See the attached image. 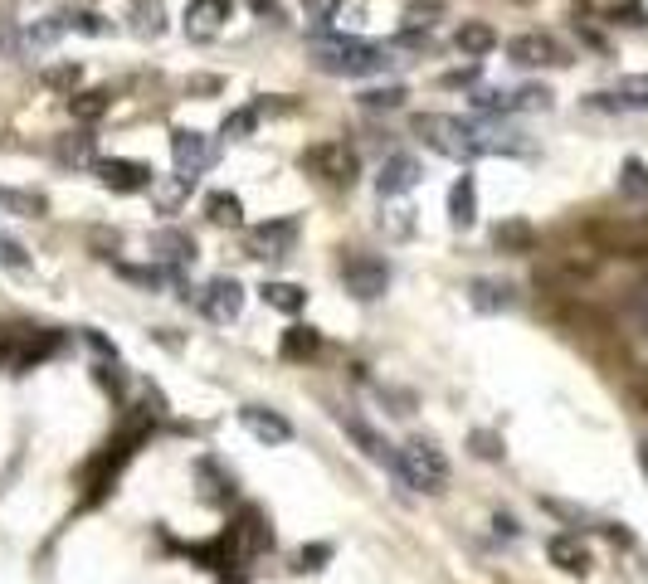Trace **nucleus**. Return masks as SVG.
Returning a JSON list of instances; mask_svg holds the SVG:
<instances>
[{"label":"nucleus","instance_id":"c03bdc74","mask_svg":"<svg viewBox=\"0 0 648 584\" xmlns=\"http://www.w3.org/2000/svg\"><path fill=\"white\" fill-rule=\"evenodd\" d=\"M634 312H639V322H644V327H648V288L639 292V302H634Z\"/></svg>","mask_w":648,"mask_h":584},{"label":"nucleus","instance_id":"c756f323","mask_svg":"<svg viewBox=\"0 0 648 584\" xmlns=\"http://www.w3.org/2000/svg\"><path fill=\"white\" fill-rule=\"evenodd\" d=\"M619 195H624V200H648V166L639 156H629V161L619 166Z\"/></svg>","mask_w":648,"mask_h":584},{"label":"nucleus","instance_id":"bb28decb","mask_svg":"<svg viewBox=\"0 0 648 584\" xmlns=\"http://www.w3.org/2000/svg\"><path fill=\"white\" fill-rule=\"evenodd\" d=\"M342 429H346L351 438H356V443H361V453H366V458H376V463H395L390 443H385L381 434H371V429H366L361 419H346V414H342Z\"/></svg>","mask_w":648,"mask_h":584},{"label":"nucleus","instance_id":"f3484780","mask_svg":"<svg viewBox=\"0 0 648 584\" xmlns=\"http://www.w3.org/2000/svg\"><path fill=\"white\" fill-rule=\"evenodd\" d=\"M195 190V176L191 171H176V176H156L152 181V205L161 210V215H176L186 200H191Z\"/></svg>","mask_w":648,"mask_h":584},{"label":"nucleus","instance_id":"f704fd0d","mask_svg":"<svg viewBox=\"0 0 648 584\" xmlns=\"http://www.w3.org/2000/svg\"><path fill=\"white\" fill-rule=\"evenodd\" d=\"M0 210H15V215L35 219L39 210H44V200H39V195H20V190H0Z\"/></svg>","mask_w":648,"mask_h":584},{"label":"nucleus","instance_id":"20e7f679","mask_svg":"<svg viewBox=\"0 0 648 584\" xmlns=\"http://www.w3.org/2000/svg\"><path fill=\"white\" fill-rule=\"evenodd\" d=\"M303 171H312L322 185H332V190H351L356 185V171H361V161H356V151L346 142H317L303 151Z\"/></svg>","mask_w":648,"mask_h":584},{"label":"nucleus","instance_id":"dca6fc26","mask_svg":"<svg viewBox=\"0 0 648 584\" xmlns=\"http://www.w3.org/2000/svg\"><path fill=\"white\" fill-rule=\"evenodd\" d=\"M239 424L259 438V443H288V438H293V424H288L283 414L264 409V404H244V409H239Z\"/></svg>","mask_w":648,"mask_h":584},{"label":"nucleus","instance_id":"2eb2a0df","mask_svg":"<svg viewBox=\"0 0 648 584\" xmlns=\"http://www.w3.org/2000/svg\"><path fill=\"white\" fill-rule=\"evenodd\" d=\"M152 258L161 263V268H191L195 263V239L186 234V229H156L152 234Z\"/></svg>","mask_w":648,"mask_h":584},{"label":"nucleus","instance_id":"39448f33","mask_svg":"<svg viewBox=\"0 0 648 584\" xmlns=\"http://www.w3.org/2000/svg\"><path fill=\"white\" fill-rule=\"evenodd\" d=\"M342 283L356 302H376L390 288V263L381 254H346L342 258Z\"/></svg>","mask_w":648,"mask_h":584},{"label":"nucleus","instance_id":"6e6552de","mask_svg":"<svg viewBox=\"0 0 648 584\" xmlns=\"http://www.w3.org/2000/svg\"><path fill=\"white\" fill-rule=\"evenodd\" d=\"M595 112H648V73H629L605 93H590Z\"/></svg>","mask_w":648,"mask_h":584},{"label":"nucleus","instance_id":"f8f14e48","mask_svg":"<svg viewBox=\"0 0 648 584\" xmlns=\"http://www.w3.org/2000/svg\"><path fill=\"white\" fill-rule=\"evenodd\" d=\"M420 161L410 156V151H395V156H385L381 161V176H376V190H381V200L390 195H405V190H415L420 185Z\"/></svg>","mask_w":648,"mask_h":584},{"label":"nucleus","instance_id":"4c0bfd02","mask_svg":"<svg viewBox=\"0 0 648 584\" xmlns=\"http://www.w3.org/2000/svg\"><path fill=\"white\" fill-rule=\"evenodd\" d=\"M0 263H5V268H15V273H25V268H30L25 249H20L15 239H5V234H0Z\"/></svg>","mask_w":648,"mask_h":584},{"label":"nucleus","instance_id":"9b49d317","mask_svg":"<svg viewBox=\"0 0 648 584\" xmlns=\"http://www.w3.org/2000/svg\"><path fill=\"white\" fill-rule=\"evenodd\" d=\"M171 156H176V171H191V176H200V171L215 161V146H210V137H205V132L176 127V132H171Z\"/></svg>","mask_w":648,"mask_h":584},{"label":"nucleus","instance_id":"f03ea898","mask_svg":"<svg viewBox=\"0 0 648 584\" xmlns=\"http://www.w3.org/2000/svg\"><path fill=\"white\" fill-rule=\"evenodd\" d=\"M395 473H400V482H405V487L439 497V492L449 487V458H444L429 438H410V443L395 453Z\"/></svg>","mask_w":648,"mask_h":584},{"label":"nucleus","instance_id":"ddd939ff","mask_svg":"<svg viewBox=\"0 0 648 584\" xmlns=\"http://www.w3.org/2000/svg\"><path fill=\"white\" fill-rule=\"evenodd\" d=\"M200 312H205L210 322H234V317L244 312V288H239L234 278H215L210 288L200 292Z\"/></svg>","mask_w":648,"mask_h":584},{"label":"nucleus","instance_id":"4468645a","mask_svg":"<svg viewBox=\"0 0 648 584\" xmlns=\"http://www.w3.org/2000/svg\"><path fill=\"white\" fill-rule=\"evenodd\" d=\"M229 10H234V0H191V5H186V35L215 39L220 30H225Z\"/></svg>","mask_w":648,"mask_h":584},{"label":"nucleus","instance_id":"58836bf2","mask_svg":"<svg viewBox=\"0 0 648 584\" xmlns=\"http://www.w3.org/2000/svg\"><path fill=\"white\" fill-rule=\"evenodd\" d=\"M69 25H74V30H83V35H108V30H113V25H108L103 15H93V10H83V15H69Z\"/></svg>","mask_w":648,"mask_h":584},{"label":"nucleus","instance_id":"a878e982","mask_svg":"<svg viewBox=\"0 0 648 584\" xmlns=\"http://www.w3.org/2000/svg\"><path fill=\"white\" fill-rule=\"evenodd\" d=\"M195 477L205 482V502H229V497H234V477L220 473L215 458H200V463H195Z\"/></svg>","mask_w":648,"mask_h":584},{"label":"nucleus","instance_id":"c85d7f7f","mask_svg":"<svg viewBox=\"0 0 648 584\" xmlns=\"http://www.w3.org/2000/svg\"><path fill=\"white\" fill-rule=\"evenodd\" d=\"M536 244L532 224L527 219H507V224H497V249H507V254H527Z\"/></svg>","mask_w":648,"mask_h":584},{"label":"nucleus","instance_id":"423d86ee","mask_svg":"<svg viewBox=\"0 0 648 584\" xmlns=\"http://www.w3.org/2000/svg\"><path fill=\"white\" fill-rule=\"evenodd\" d=\"M229 565H249L259 550H268L273 546V531L264 526V511L259 507H244L239 511V521L229 526Z\"/></svg>","mask_w":648,"mask_h":584},{"label":"nucleus","instance_id":"7ed1b4c3","mask_svg":"<svg viewBox=\"0 0 648 584\" xmlns=\"http://www.w3.org/2000/svg\"><path fill=\"white\" fill-rule=\"evenodd\" d=\"M415 137H420L429 151L449 156V161H473V156H483L473 127L458 122V117H444V112H420V117H415Z\"/></svg>","mask_w":648,"mask_h":584},{"label":"nucleus","instance_id":"4be33fe9","mask_svg":"<svg viewBox=\"0 0 648 584\" xmlns=\"http://www.w3.org/2000/svg\"><path fill=\"white\" fill-rule=\"evenodd\" d=\"M205 215H210V224H220V229H239L244 224V200L229 195V190H215L205 200Z\"/></svg>","mask_w":648,"mask_h":584},{"label":"nucleus","instance_id":"393cba45","mask_svg":"<svg viewBox=\"0 0 648 584\" xmlns=\"http://www.w3.org/2000/svg\"><path fill=\"white\" fill-rule=\"evenodd\" d=\"M132 30L142 39H156L166 30V5L161 0H132Z\"/></svg>","mask_w":648,"mask_h":584},{"label":"nucleus","instance_id":"b1692460","mask_svg":"<svg viewBox=\"0 0 648 584\" xmlns=\"http://www.w3.org/2000/svg\"><path fill=\"white\" fill-rule=\"evenodd\" d=\"M278 351H283L288 361H312V356L322 351V336H317V327H288Z\"/></svg>","mask_w":648,"mask_h":584},{"label":"nucleus","instance_id":"6ab92c4d","mask_svg":"<svg viewBox=\"0 0 648 584\" xmlns=\"http://www.w3.org/2000/svg\"><path fill=\"white\" fill-rule=\"evenodd\" d=\"M546 555H551V565L566 570V575H585V570H590V550L580 546V536H551Z\"/></svg>","mask_w":648,"mask_h":584},{"label":"nucleus","instance_id":"473e14b6","mask_svg":"<svg viewBox=\"0 0 648 584\" xmlns=\"http://www.w3.org/2000/svg\"><path fill=\"white\" fill-rule=\"evenodd\" d=\"M346 0H303V20L312 25V30H327L337 15H342Z\"/></svg>","mask_w":648,"mask_h":584},{"label":"nucleus","instance_id":"a211bd4d","mask_svg":"<svg viewBox=\"0 0 648 584\" xmlns=\"http://www.w3.org/2000/svg\"><path fill=\"white\" fill-rule=\"evenodd\" d=\"M473 219H478V185H473V176H458L454 190H449V224L473 229Z\"/></svg>","mask_w":648,"mask_h":584},{"label":"nucleus","instance_id":"412c9836","mask_svg":"<svg viewBox=\"0 0 648 584\" xmlns=\"http://www.w3.org/2000/svg\"><path fill=\"white\" fill-rule=\"evenodd\" d=\"M458 54H468V59H483L488 49H497V35H493V25H483V20H468V25H458Z\"/></svg>","mask_w":648,"mask_h":584},{"label":"nucleus","instance_id":"a18cd8bd","mask_svg":"<svg viewBox=\"0 0 648 584\" xmlns=\"http://www.w3.org/2000/svg\"><path fill=\"white\" fill-rule=\"evenodd\" d=\"M634 400H639V404H644V409H648V375H644V380H639V385H634Z\"/></svg>","mask_w":648,"mask_h":584},{"label":"nucleus","instance_id":"ea45409f","mask_svg":"<svg viewBox=\"0 0 648 584\" xmlns=\"http://www.w3.org/2000/svg\"><path fill=\"white\" fill-rule=\"evenodd\" d=\"M473 453H478V458H502V438L488 434V429H478V434H473Z\"/></svg>","mask_w":648,"mask_h":584},{"label":"nucleus","instance_id":"aec40b11","mask_svg":"<svg viewBox=\"0 0 648 584\" xmlns=\"http://www.w3.org/2000/svg\"><path fill=\"white\" fill-rule=\"evenodd\" d=\"M468 302H473L478 312H507L517 297H512L507 283H497V278H473V283H468Z\"/></svg>","mask_w":648,"mask_h":584},{"label":"nucleus","instance_id":"e433bc0d","mask_svg":"<svg viewBox=\"0 0 648 584\" xmlns=\"http://www.w3.org/2000/svg\"><path fill=\"white\" fill-rule=\"evenodd\" d=\"M44 83H49V88H69V93H74V88H78V64H54V69H44Z\"/></svg>","mask_w":648,"mask_h":584},{"label":"nucleus","instance_id":"72a5a7b5","mask_svg":"<svg viewBox=\"0 0 648 584\" xmlns=\"http://www.w3.org/2000/svg\"><path fill=\"white\" fill-rule=\"evenodd\" d=\"M546 108H551V88H541V83H527V88L512 93V112H546Z\"/></svg>","mask_w":648,"mask_h":584},{"label":"nucleus","instance_id":"a19ab883","mask_svg":"<svg viewBox=\"0 0 648 584\" xmlns=\"http://www.w3.org/2000/svg\"><path fill=\"white\" fill-rule=\"evenodd\" d=\"M327 555H332V546H303L298 550V570H322Z\"/></svg>","mask_w":648,"mask_h":584},{"label":"nucleus","instance_id":"5701e85b","mask_svg":"<svg viewBox=\"0 0 648 584\" xmlns=\"http://www.w3.org/2000/svg\"><path fill=\"white\" fill-rule=\"evenodd\" d=\"M108 108H113V93H108V88H83V93H69V112H74L78 122H98Z\"/></svg>","mask_w":648,"mask_h":584},{"label":"nucleus","instance_id":"0eeeda50","mask_svg":"<svg viewBox=\"0 0 648 584\" xmlns=\"http://www.w3.org/2000/svg\"><path fill=\"white\" fill-rule=\"evenodd\" d=\"M293 244H298V219H268L259 229H249V239H244V249L249 258H288L293 254Z\"/></svg>","mask_w":648,"mask_h":584},{"label":"nucleus","instance_id":"37998d69","mask_svg":"<svg viewBox=\"0 0 648 584\" xmlns=\"http://www.w3.org/2000/svg\"><path fill=\"white\" fill-rule=\"evenodd\" d=\"M473 78H478V64H468V69L444 73V83H449V88H463V83H473Z\"/></svg>","mask_w":648,"mask_h":584},{"label":"nucleus","instance_id":"9d476101","mask_svg":"<svg viewBox=\"0 0 648 584\" xmlns=\"http://www.w3.org/2000/svg\"><path fill=\"white\" fill-rule=\"evenodd\" d=\"M507 59H512V64H522V69L571 64V59H566V49H561L551 35H517V39H507Z\"/></svg>","mask_w":648,"mask_h":584},{"label":"nucleus","instance_id":"2f4dec72","mask_svg":"<svg viewBox=\"0 0 648 584\" xmlns=\"http://www.w3.org/2000/svg\"><path fill=\"white\" fill-rule=\"evenodd\" d=\"M259 117H264L259 108H234V112L225 117V137H229V142H244V137H254Z\"/></svg>","mask_w":648,"mask_h":584},{"label":"nucleus","instance_id":"c9c22d12","mask_svg":"<svg viewBox=\"0 0 648 584\" xmlns=\"http://www.w3.org/2000/svg\"><path fill=\"white\" fill-rule=\"evenodd\" d=\"M59 161L88 166V161H93V137H64V142H59Z\"/></svg>","mask_w":648,"mask_h":584},{"label":"nucleus","instance_id":"f257e3e1","mask_svg":"<svg viewBox=\"0 0 648 584\" xmlns=\"http://www.w3.org/2000/svg\"><path fill=\"white\" fill-rule=\"evenodd\" d=\"M312 64L322 73H337V78H366V73H385L390 64H400L385 44H371V39L356 35H317L307 44Z\"/></svg>","mask_w":648,"mask_h":584},{"label":"nucleus","instance_id":"1a4fd4ad","mask_svg":"<svg viewBox=\"0 0 648 584\" xmlns=\"http://www.w3.org/2000/svg\"><path fill=\"white\" fill-rule=\"evenodd\" d=\"M93 171H98V181L117 190V195H137V190H152L156 171L152 166H142V161H127V156H113V161H93Z\"/></svg>","mask_w":648,"mask_h":584},{"label":"nucleus","instance_id":"49530a36","mask_svg":"<svg viewBox=\"0 0 648 584\" xmlns=\"http://www.w3.org/2000/svg\"><path fill=\"white\" fill-rule=\"evenodd\" d=\"M639 463H644V473H648V443H639Z\"/></svg>","mask_w":648,"mask_h":584},{"label":"nucleus","instance_id":"cd10ccee","mask_svg":"<svg viewBox=\"0 0 648 584\" xmlns=\"http://www.w3.org/2000/svg\"><path fill=\"white\" fill-rule=\"evenodd\" d=\"M259 292H264V302L273 307V312H288V317L303 312V302H307V292L298 288V283H264Z\"/></svg>","mask_w":648,"mask_h":584},{"label":"nucleus","instance_id":"79ce46f5","mask_svg":"<svg viewBox=\"0 0 648 584\" xmlns=\"http://www.w3.org/2000/svg\"><path fill=\"white\" fill-rule=\"evenodd\" d=\"M434 15H439V5H410V15H405V20H410V30H429V25H434Z\"/></svg>","mask_w":648,"mask_h":584},{"label":"nucleus","instance_id":"7c9ffc66","mask_svg":"<svg viewBox=\"0 0 648 584\" xmlns=\"http://www.w3.org/2000/svg\"><path fill=\"white\" fill-rule=\"evenodd\" d=\"M405 98H410V93H405L400 83H390V88H366V93H361V108L390 112V108H405Z\"/></svg>","mask_w":648,"mask_h":584}]
</instances>
